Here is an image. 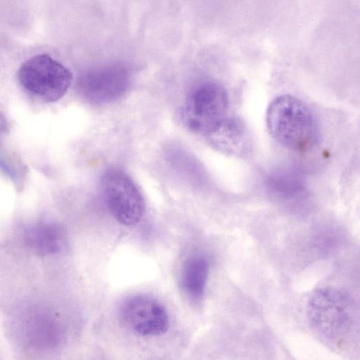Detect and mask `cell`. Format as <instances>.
Instances as JSON below:
<instances>
[{"instance_id":"cell-1","label":"cell","mask_w":360,"mask_h":360,"mask_svg":"<svg viewBox=\"0 0 360 360\" xmlns=\"http://www.w3.org/2000/svg\"><path fill=\"white\" fill-rule=\"evenodd\" d=\"M266 125L272 138L289 150L304 151L317 140L313 113L302 101L291 95L277 96L270 103Z\"/></svg>"},{"instance_id":"cell-2","label":"cell","mask_w":360,"mask_h":360,"mask_svg":"<svg viewBox=\"0 0 360 360\" xmlns=\"http://www.w3.org/2000/svg\"><path fill=\"white\" fill-rule=\"evenodd\" d=\"M352 309L351 299L346 292L326 286L311 294L307 313L309 323L316 333L328 341H337L349 331Z\"/></svg>"},{"instance_id":"cell-3","label":"cell","mask_w":360,"mask_h":360,"mask_svg":"<svg viewBox=\"0 0 360 360\" xmlns=\"http://www.w3.org/2000/svg\"><path fill=\"white\" fill-rule=\"evenodd\" d=\"M17 75L20 86L27 94L46 103L60 99L72 80L70 71L46 53L27 59L20 66Z\"/></svg>"},{"instance_id":"cell-4","label":"cell","mask_w":360,"mask_h":360,"mask_svg":"<svg viewBox=\"0 0 360 360\" xmlns=\"http://www.w3.org/2000/svg\"><path fill=\"white\" fill-rule=\"evenodd\" d=\"M228 96L220 84L203 82L188 93L182 110V118L191 131L207 135L228 117Z\"/></svg>"},{"instance_id":"cell-5","label":"cell","mask_w":360,"mask_h":360,"mask_svg":"<svg viewBox=\"0 0 360 360\" xmlns=\"http://www.w3.org/2000/svg\"><path fill=\"white\" fill-rule=\"evenodd\" d=\"M101 185L108 209L118 223L131 226L140 221L145 212V201L127 173L109 169L103 174Z\"/></svg>"},{"instance_id":"cell-6","label":"cell","mask_w":360,"mask_h":360,"mask_svg":"<svg viewBox=\"0 0 360 360\" xmlns=\"http://www.w3.org/2000/svg\"><path fill=\"white\" fill-rule=\"evenodd\" d=\"M131 72L120 63L109 64L82 73L77 80L79 94L92 104H105L121 98L129 89Z\"/></svg>"},{"instance_id":"cell-7","label":"cell","mask_w":360,"mask_h":360,"mask_svg":"<svg viewBox=\"0 0 360 360\" xmlns=\"http://www.w3.org/2000/svg\"><path fill=\"white\" fill-rule=\"evenodd\" d=\"M120 316L124 325L142 336H159L169 328L165 308L156 300L136 295L127 298L120 307Z\"/></svg>"},{"instance_id":"cell-8","label":"cell","mask_w":360,"mask_h":360,"mask_svg":"<svg viewBox=\"0 0 360 360\" xmlns=\"http://www.w3.org/2000/svg\"><path fill=\"white\" fill-rule=\"evenodd\" d=\"M23 240L28 248L38 255L62 252L67 245V233L59 224L39 221L28 225L23 231Z\"/></svg>"},{"instance_id":"cell-9","label":"cell","mask_w":360,"mask_h":360,"mask_svg":"<svg viewBox=\"0 0 360 360\" xmlns=\"http://www.w3.org/2000/svg\"><path fill=\"white\" fill-rule=\"evenodd\" d=\"M204 137L212 148L226 155H239L248 145V134L243 124L229 116Z\"/></svg>"},{"instance_id":"cell-10","label":"cell","mask_w":360,"mask_h":360,"mask_svg":"<svg viewBox=\"0 0 360 360\" xmlns=\"http://www.w3.org/2000/svg\"><path fill=\"white\" fill-rule=\"evenodd\" d=\"M209 274L207 260L202 256H193L183 266L181 283L183 291L193 300H199L204 295Z\"/></svg>"}]
</instances>
